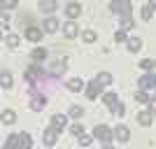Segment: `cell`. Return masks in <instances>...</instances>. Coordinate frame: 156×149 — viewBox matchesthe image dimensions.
Listing matches in <instances>:
<instances>
[{
  "label": "cell",
  "mask_w": 156,
  "mask_h": 149,
  "mask_svg": "<svg viewBox=\"0 0 156 149\" xmlns=\"http://www.w3.org/2000/svg\"><path fill=\"white\" fill-rule=\"evenodd\" d=\"M112 12H117L119 16H121V30H128V28H133V16H130V2H126V0H114V2H110Z\"/></svg>",
  "instance_id": "1"
},
{
  "label": "cell",
  "mask_w": 156,
  "mask_h": 149,
  "mask_svg": "<svg viewBox=\"0 0 156 149\" xmlns=\"http://www.w3.org/2000/svg\"><path fill=\"white\" fill-rule=\"evenodd\" d=\"M93 137H96V140H100L103 144H110V140L114 137V130H110L105 123H100V126H96V128H93Z\"/></svg>",
  "instance_id": "2"
},
{
  "label": "cell",
  "mask_w": 156,
  "mask_h": 149,
  "mask_svg": "<svg viewBox=\"0 0 156 149\" xmlns=\"http://www.w3.org/2000/svg\"><path fill=\"white\" fill-rule=\"evenodd\" d=\"M65 68H68V61L65 59H56L51 65H49V75H54V77H58V75H63Z\"/></svg>",
  "instance_id": "3"
},
{
  "label": "cell",
  "mask_w": 156,
  "mask_h": 149,
  "mask_svg": "<svg viewBox=\"0 0 156 149\" xmlns=\"http://www.w3.org/2000/svg\"><path fill=\"white\" fill-rule=\"evenodd\" d=\"M100 93H103V84H100L98 79H93L91 84L86 86V98H91V100H96V98L100 96Z\"/></svg>",
  "instance_id": "4"
},
{
  "label": "cell",
  "mask_w": 156,
  "mask_h": 149,
  "mask_svg": "<svg viewBox=\"0 0 156 149\" xmlns=\"http://www.w3.org/2000/svg\"><path fill=\"white\" fill-rule=\"evenodd\" d=\"M40 77H47L44 70H42L40 65H30V68H26V82H28V79L35 82V79H40Z\"/></svg>",
  "instance_id": "5"
},
{
  "label": "cell",
  "mask_w": 156,
  "mask_h": 149,
  "mask_svg": "<svg viewBox=\"0 0 156 149\" xmlns=\"http://www.w3.org/2000/svg\"><path fill=\"white\" fill-rule=\"evenodd\" d=\"M154 86H156V75H154V72H147L144 77H140V91L154 89Z\"/></svg>",
  "instance_id": "6"
},
{
  "label": "cell",
  "mask_w": 156,
  "mask_h": 149,
  "mask_svg": "<svg viewBox=\"0 0 156 149\" xmlns=\"http://www.w3.org/2000/svg\"><path fill=\"white\" fill-rule=\"evenodd\" d=\"M44 103H47V96H42V93H33V98H30V110L40 112L42 107H44Z\"/></svg>",
  "instance_id": "7"
},
{
  "label": "cell",
  "mask_w": 156,
  "mask_h": 149,
  "mask_svg": "<svg viewBox=\"0 0 156 149\" xmlns=\"http://www.w3.org/2000/svg\"><path fill=\"white\" fill-rule=\"evenodd\" d=\"M56 137H58V130L56 128H47L44 135H42V142H44L47 147H51V144H56Z\"/></svg>",
  "instance_id": "8"
},
{
  "label": "cell",
  "mask_w": 156,
  "mask_h": 149,
  "mask_svg": "<svg viewBox=\"0 0 156 149\" xmlns=\"http://www.w3.org/2000/svg\"><path fill=\"white\" fill-rule=\"evenodd\" d=\"M65 14H68L70 19H77L79 14H82V5H79V2H68V5H65Z\"/></svg>",
  "instance_id": "9"
},
{
  "label": "cell",
  "mask_w": 156,
  "mask_h": 149,
  "mask_svg": "<svg viewBox=\"0 0 156 149\" xmlns=\"http://www.w3.org/2000/svg\"><path fill=\"white\" fill-rule=\"evenodd\" d=\"M23 33H26V40H28V42H40V40H42V30H40V28H35V26H33V28H26Z\"/></svg>",
  "instance_id": "10"
},
{
  "label": "cell",
  "mask_w": 156,
  "mask_h": 149,
  "mask_svg": "<svg viewBox=\"0 0 156 149\" xmlns=\"http://www.w3.org/2000/svg\"><path fill=\"white\" fill-rule=\"evenodd\" d=\"M114 137H117L119 142H126L130 137V130L126 128V126H117V128H114Z\"/></svg>",
  "instance_id": "11"
},
{
  "label": "cell",
  "mask_w": 156,
  "mask_h": 149,
  "mask_svg": "<svg viewBox=\"0 0 156 149\" xmlns=\"http://www.w3.org/2000/svg\"><path fill=\"white\" fill-rule=\"evenodd\" d=\"M63 33H65V37H77L79 28H77V23H75V21H65V28H63Z\"/></svg>",
  "instance_id": "12"
},
{
  "label": "cell",
  "mask_w": 156,
  "mask_h": 149,
  "mask_svg": "<svg viewBox=\"0 0 156 149\" xmlns=\"http://www.w3.org/2000/svg\"><path fill=\"white\" fill-rule=\"evenodd\" d=\"M103 100H105V105H107V107H110V110H114V107H117L119 105V98H117V93H103Z\"/></svg>",
  "instance_id": "13"
},
{
  "label": "cell",
  "mask_w": 156,
  "mask_h": 149,
  "mask_svg": "<svg viewBox=\"0 0 156 149\" xmlns=\"http://www.w3.org/2000/svg\"><path fill=\"white\" fill-rule=\"evenodd\" d=\"M5 149H21V135H9L5 142Z\"/></svg>",
  "instance_id": "14"
},
{
  "label": "cell",
  "mask_w": 156,
  "mask_h": 149,
  "mask_svg": "<svg viewBox=\"0 0 156 149\" xmlns=\"http://www.w3.org/2000/svg\"><path fill=\"white\" fill-rule=\"evenodd\" d=\"M0 84H2V89H12V84H14V79H12V72L9 70H2V75H0Z\"/></svg>",
  "instance_id": "15"
},
{
  "label": "cell",
  "mask_w": 156,
  "mask_h": 149,
  "mask_svg": "<svg viewBox=\"0 0 156 149\" xmlns=\"http://www.w3.org/2000/svg\"><path fill=\"white\" fill-rule=\"evenodd\" d=\"M51 128H56V130L65 128V117H63V114H54V117H51Z\"/></svg>",
  "instance_id": "16"
},
{
  "label": "cell",
  "mask_w": 156,
  "mask_h": 149,
  "mask_svg": "<svg viewBox=\"0 0 156 149\" xmlns=\"http://www.w3.org/2000/svg\"><path fill=\"white\" fill-rule=\"evenodd\" d=\"M137 123H140V126H151V112L149 110L140 112V114H137Z\"/></svg>",
  "instance_id": "17"
},
{
  "label": "cell",
  "mask_w": 156,
  "mask_h": 149,
  "mask_svg": "<svg viewBox=\"0 0 156 149\" xmlns=\"http://www.w3.org/2000/svg\"><path fill=\"white\" fill-rule=\"evenodd\" d=\"M44 30H47V33H56V30H58V19L49 16V19L44 21Z\"/></svg>",
  "instance_id": "18"
},
{
  "label": "cell",
  "mask_w": 156,
  "mask_h": 149,
  "mask_svg": "<svg viewBox=\"0 0 156 149\" xmlns=\"http://www.w3.org/2000/svg\"><path fill=\"white\" fill-rule=\"evenodd\" d=\"M40 9L44 14H51L54 9H56V2H54V0H42V2H40Z\"/></svg>",
  "instance_id": "19"
},
{
  "label": "cell",
  "mask_w": 156,
  "mask_h": 149,
  "mask_svg": "<svg viewBox=\"0 0 156 149\" xmlns=\"http://www.w3.org/2000/svg\"><path fill=\"white\" fill-rule=\"evenodd\" d=\"M30 59L35 61V63H40V61H44V59H47V49H42V47H37V49H35V51L30 54Z\"/></svg>",
  "instance_id": "20"
},
{
  "label": "cell",
  "mask_w": 156,
  "mask_h": 149,
  "mask_svg": "<svg viewBox=\"0 0 156 149\" xmlns=\"http://www.w3.org/2000/svg\"><path fill=\"white\" fill-rule=\"evenodd\" d=\"M33 14H21V19H19V23L21 26H23V30H26V28H33Z\"/></svg>",
  "instance_id": "21"
},
{
  "label": "cell",
  "mask_w": 156,
  "mask_h": 149,
  "mask_svg": "<svg viewBox=\"0 0 156 149\" xmlns=\"http://www.w3.org/2000/svg\"><path fill=\"white\" fill-rule=\"evenodd\" d=\"M140 47H142V40L140 37H128V49L130 51H140Z\"/></svg>",
  "instance_id": "22"
},
{
  "label": "cell",
  "mask_w": 156,
  "mask_h": 149,
  "mask_svg": "<svg viewBox=\"0 0 156 149\" xmlns=\"http://www.w3.org/2000/svg\"><path fill=\"white\" fill-rule=\"evenodd\" d=\"M82 86H84V82H82L79 77H75V79H70V82H68V89H70V91H79Z\"/></svg>",
  "instance_id": "23"
},
{
  "label": "cell",
  "mask_w": 156,
  "mask_h": 149,
  "mask_svg": "<svg viewBox=\"0 0 156 149\" xmlns=\"http://www.w3.org/2000/svg\"><path fill=\"white\" fill-rule=\"evenodd\" d=\"M30 147H33V137L21 133V149H30Z\"/></svg>",
  "instance_id": "24"
},
{
  "label": "cell",
  "mask_w": 156,
  "mask_h": 149,
  "mask_svg": "<svg viewBox=\"0 0 156 149\" xmlns=\"http://www.w3.org/2000/svg\"><path fill=\"white\" fill-rule=\"evenodd\" d=\"M154 65H156V59H144V61H140V68H142V70H147V72H149Z\"/></svg>",
  "instance_id": "25"
},
{
  "label": "cell",
  "mask_w": 156,
  "mask_h": 149,
  "mask_svg": "<svg viewBox=\"0 0 156 149\" xmlns=\"http://www.w3.org/2000/svg\"><path fill=\"white\" fill-rule=\"evenodd\" d=\"M70 117H72V119H79V117H84V110H82L79 105H72V107H70Z\"/></svg>",
  "instance_id": "26"
},
{
  "label": "cell",
  "mask_w": 156,
  "mask_h": 149,
  "mask_svg": "<svg viewBox=\"0 0 156 149\" xmlns=\"http://www.w3.org/2000/svg\"><path fill=\"white\" fill-rule=\"evenodd\" d=\"M14 119H16V117H14L12 110H5V112H2V123H14Z\"/></svg>",
  "instance_id": "27"
},
{
  "label": "cell",
  "mask_w": 156,
  "mask_h": 149,
  "mask_svg": "<svg viewBox=\"0 0 156 149\" xmlns=\"http://www.w3.org/2000/svg\"><path fill=\"white\" fill-rule=\"evenodd\" d=\"M133 98H135L137 103H149V100H151V96H147L144 91H137V93H135V96H133Z\"/></svg>",
  "instance_id": "28"
},
{
  "label": "cell",
  "mask_w": 156,
  "mask_h": 149,
  "mask_svg": "<svg viewBox=\"0 0 156 149\" xmlns=\"http://www.w3.org/2000/svg\"><path fill=\"white\" fill-rule=\"evenodd\" d=\"M98 82H100V84H112V75L110 72H100V75H98Z\"/></svg>",
  "instance_id": "29"
},
{
  "label": "cell",
  "mask_w": 156,
  "mask_h": 149,
  "mask_svg": "<svg viewBox=\"0 0 156 149\" xmlns=\"http://www.w3.org/2000/svg\"><path fill=\"white\" fill-rule=\"evenodd\" d=\"M70 133H72V135H77V137H82V135H84V128H82L79 123H75V126H70Z\"/></svg>",
  "instance_id": "30"
},
{
  "label": "cell",
  "mask_w": 156,
  "mask_h": 149,
  "mask_svg": "<svg viewBox=\"0 0 156 149\" xmlns=\"http://www.w3.org/2000/svg\"><path fill=\"white\" fill-rule=\"evenodd\" d=\"M5 42H7V47H19V37L16 35H7Z\"/></svg>",
  "instance_id": "31"
},
{
  "label": "cell",
  "mask_w": 156,
  "mask_h": 149,
  "mask_svg": "<svg viewBox=\"0 0 156 149\" xmlns=\"http://www.w3.org/2000/svg\"><path fill=\"white\" fill-rule=\"evenodd\" d=\"M151 14H154V9H151L149 5L142 7V19H144V21H149V19H151Z\"/></svg>",
  "instance_id": "32"
},
{
  "label": "cell",
  "mask_w": 156,
  "mask_h": 149,
  "mask_svg": "<svg viewBox=\"0 0 156 149\" xmlns=\"http://www.w3.org/2000/svg\"><path fill=\"white\" fill-rule=\"evenodd\" d=\"M84 42H96V33L93 30H84Z\"/></svg>",
  "instance_id": "33"
},
{
  "label": "cell",
  "mask_w": 156,
  "mask_h": 149,
  "mask_svg": "<svg viewBox=\"0 0 156 149\" xmlns=\"http://www.w3.org/2000/svg\"><path fill=\"white\" fill-rule=\"evenodd\" d=\"M16 7V0H2V9H14Z\"/></svg>",
  "instance_id": "34"
},
{
  "label": "cell",
  "mask_w": 156,
  "mask_h": 149,
  "mask_svg": "<svg viewBox=\"0 0 156 149\" xmlns=\"http://www.w3.org/2000/svg\"><path fill=\"white\" fill-rule=\"evenodd\" d=\"M91 140H93L91 135H82V137H79V144H82V147H86V144H91Z\"/></svg>",
  "instance_id": "35"
},
{
  "label": "cell",
  "mask_w": 156,
  "mask_h": 149,
  "mask_svg": "<svg viewBox=\"0 0 156 149\" xmlns=\"http://www.w3.org/2000/svg\"><path fill=\"white\" fill-rule=\"evenodd\" d=\"M114 40H117V42H124V40H128V37H126V30H117Z\"/></svg>",
  "instance_id": "36"
},
{
  "label": "cell",
  "mask_w": 156,
  "mask_h": 149,
  "mask_svg": "<svg viewBox=\"0 0 156 149\" xmlns=\"http://www.w3.org/2000/svg\"><path fill=\"white\" fill-rule=\"evenodd\" d=\"M149 112H151V114H156V98H151V100H149Z\"/></svg>",
  "instance_id": "37"
},
{
  "label": "cell",
  "mask_w": 156,
  "mask_h": 149,
  "mask_svg": "<svg viewBox=\"0 0 156 149\" xmlns=\"http://www.w3.org/2000/svg\"><path fill=\"white\" fill-rule=\"evenodd\" d=\"M149 7H151V9H156V0H151V2H149Z\"/></svg>",
  "instance_id": "38"
},
{
  "label": "cell",
  "mask_w": 156,
  "mask_h": 149,
  "mask_svg": "<svg viewBox=\"0 0 156 149\" xmlns=\"http://www.w3.org/2000/svg\"><path fill=\"white\" fill-rule=\"evenodd\" d=\"M103 149H112V147H110V144H105V147H103Z\"/></svg>",
  "instance_id": "39"
}]
</instances>
